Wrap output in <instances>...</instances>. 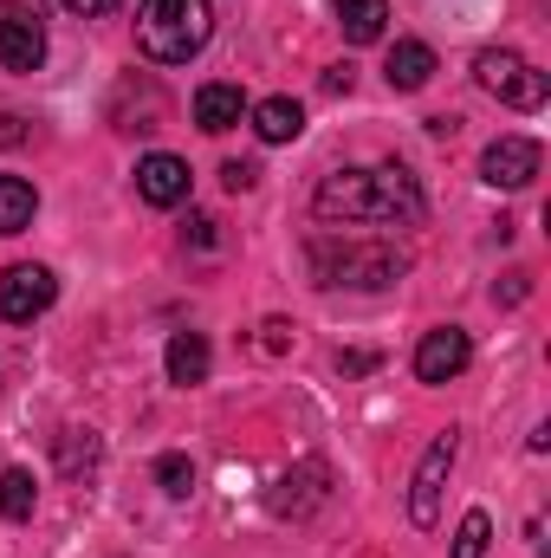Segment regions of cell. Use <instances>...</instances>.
<instances>
[{
  "label": "cell",
  "instance_id": "obj_1",
  "mask_svg": "<svg viewBox=\"0 0 551 558\" xmlns=\"http://www.w3.org/2000/svg\"><path fill=\"white\" fill-rule=\"evenodd\" d=\"M318 221H370V228H390V221H421L428 202H421V182L409 169L383 162V169H331L311 195Z\"/></svg>",
  "mask_w": 551,
  "mask_h": 558
},
{
  "label": "cell",
  "instance_id": "obj_2",
  "mask_svg": "<svg viewBox=\"0 0 551 558\" xmlns=\"http://www.w3.org/2000/svg\"><path fill=\"white\" fill-rule=\"evenodd\" d=\"M208 39H215L208 0H143L137 7V46L156 65H188Z\"/></svg>",
  "mask_w": 551,
  "mask_h": 558
},
{
  "label": "cell",
  "instance_id": "obj_3",
  "mask_svg": "<svg viewBox=\"0 0 551 558\" xmlns=\"http://www.w3.org/2000/svg\"><path fill=\"white\" fill-rule=\"evenodd\" d=\"M403 267L409 260L390 241H311L318 286H364V292H377V286H396Z\"/></svg>",
  "mask_w": 551,
  "mask_h": 558
},
{
  "label": "cell",
  "instance_id": "obj_4",
  "mask_svg": "<svg viewBox=\"0 0 551 558\" xmlns=\"http://www.w3.org/2000/svg\"><path fill=\"white\" fill-rule=\"evenodd\" d=\"M474 78H480V92H493V98L513 105V111H539V105H546V72H539L532 59L506 52V46H487V52L474 59Z\"/></svg>",
  "mask_w": 551,
  "mask_h": 558
},
{
  "label": "cell",
  "instance_id": "obj_5",
  "mask_svg": "<svg viewBox=\"0 0 551 558\" xmlns=\"http://www.w3.org/2000/svg\"><path fill=\"white\" fill-rule=\"evenodd\" d=\"M454 454H461V435H454V428H441V435L428 441V454L415 461V481H409V520L421 526V533H434V526H441V494H448Z\"/></svg>",
  "mask_w": 551,
  "mask_h": 558
},
{
  "label": "cell",
  "instance_id": "obj_6",
  "mask_svg": "<svg viewBox=\"0 0 551 558\" xmlns=\"http://www.w3.org/2000/svg\"><path fill=\"white\" fill-rule=\"evenodd\" d=\"M0 65L7 72H39L46 65V26L26 0H0Z\"/></svg>",
  "mask_w": 551,
  "mask_h": 558
},
{
  "label": "cell",
  "instance_id": "obj_7",
  "mask_svg": "<svg viewBox=\"0 0 551 558\" xmlns=\"http://www.w3.org/2000/svg\"><path fill=\"white\" fill-rule=\"evenodd\" d=\"M467 364H474V338H467L461 325H434V331L415 344V377H421V384H454Z\"/></svg>",
  "mask_w": 551,
  "mask_h": 558
},
{
  "label": "cell",
  "instance_id": "obj_8",
  "mask_svg": "<svg viewBox=\"0 0 551 558\" xmlns=\"http://www.w3.org/2000/svg\"><path fill=\"white\" fill-rule=\"evenodd\" d=\"M52 299H59V279L46 274V267H13V274L0 279V318L7 325H33Z\"/></svg>",
  "mask_w": 551,
  "mask_h": 558
},
{
  "label": "cell",
  "instance_id": "obj_9",
  "mask_svg": "<svg viewBox=\"0 0 551 558\" xmlns=\"http://www.w3.org/2000/svg\"><path fill=\"white\" fill-rule=\"evenodd\" d=\"M539 162H546V149L532 137H493L487 156H480V175H487L493 189H526V182L539 175Z\"/></svg>",
  "mask_w": 551,
  "mask_h": 558
},
{
  "label": "cell",
  "instance_id": "obj_10",
  "mask_svg": "<svg viewBox=\"0 0 551 558\" xmlns=\"http://www.w3.org/2000/svg\"><path fill=\"white\" fill-rule=\"evenodd\" d=\"M188 162L182 156H169V149H156V156H143L137 162V195L149 208H175V202H188Z\"/></svg>",
  "mask_w": 551,
  "mask_h": 558
},
{
  "label": "cell",
  "instance_id": "obj_11",
  "mask_svg": "<svg viewBox=\"0 0 551 558\" xmlns=\"http://www.w3.org/2000/svg\"><path fill=\"white\" fill-rule=\"evenodd\" d=\"M241 118H247V98H241V85H221V78H215V85H201V92H195V124H201L208 137L234 131Z\"/></svg>",
  "mask_w": 551,
  "mask_h": 558
},
{
  "label": "cell",
  "instance_id": "obj_12",
  "mask_svg": "<svg viewBox=\"0 0 551 558\" xmlns=\"http://www.w3.org/2000/svg\"><path fill=\"white\" fill-rule=\"evenodd\" d=\"M383 78H390V92H421L434 78V52L421 39H396L390 59H383Z\"/></svg>",
  "mask_w": 551,
  "mask_h": 558
},
{
  "label": "cell",
  "instance_id": "obj_13",
  "mask_svg": "<svg viewBox=\"0 0 551 558\" xmlns=\"http://www.w3.org/2000/svg\"><path fill=\"white\" fill-rule=\"evenodd\" d=\"M162 364H169V384H201L208 377V364H215V351H208V338L201 331H175L169 338V351H162Z\"/></svg>",
  "mask_w": 551,
  "mask_h": 558
},
{
  "label": "cell",
  "instance_id": "obj_14",
  "mask_svg": "<svg viewBox=\"0 0 551 558\" xmlns=\"http://www.w3.org/2000/svg\"><path fill=\"white\" fill-rule=\"evenodd\" d=\"M325 481H331V474H325V461H305L298 474H285V481H279L273 513H305V507H318V500H325Z\"/></svg>",
  "mask_w": 551,
  "mask_h": 558
},
{
  "label": "cell",
  "instance_id": "obj_15",
  "mask_svg": "<svg viewBox=\"0 0 551 558\" xmlns=\"http://www.w3.org/2000/svg\"><path fill=\"white\" fill-rule=\"evenodd\" d=\"M331 7H338V26H344V39H351V46H370V39H383L390 0H331Z\"/></svg>",
  "mask_w": 551,
  "mask_h": 558
},
{
  "label": "cell",
  "instance_id": "obj_16",
  "mask_svg": "<svg viewBox=\"0 0 551 558\" xmlns=\"http://www.w3.org/2000/svg\"><path fill=\"white\" fill-rule=\"evenodd\" d=\"M254 131H260V143H292L305 131V105H298V98H267V105H254Z\"/></svg>",
  "mask_w": 551,
  "mask_h": 558
},
{
  "label": "cell",
  "instance_id": "obj_17",
  "mask_svg": "<svg viewBox=\"0 0 551 558\" xmlns=\"http://www.w3.org/2000/svg\"><path fill=\"white\" fill-rule=\"evenodd\" d=\"M33 215H39V195H33V182H20V175H0V234H26V228H33Z\"/></svg>",
  "mask_w": 551,
  "mask_h": 558
},
{
  "label": "cell",
  "instance_id": "obj_18",
  "mask_svg": "<svg viewBox=\"0 0 551 558\" xmlns=\"http://www.w3.org/2000/svg\"><path fill=\"white\" fill-rule=\"evenodd\" d=\"M33 507H39L33 474H26V468H7V474H0V513H7L13 526H26V520H33Z\"/></svg>",
  "mask_w": 551,
  "mask_h": 558
},
{
  "label": "cell",
  "instance_id": "obj_19",
  "mask_svg": "<svg viewBox=\"0 0 551 558\" xmlns=\"http://www.w3.org/2000/svg\"><path fill=\"white\" fill-rule=\"evenodd\" d=\"M59 468H65V474L98 468V435H91V428H65V435H59Z\"/></svg>",
  "mask_w": 551,
  "mask_h": 558
},
{
  "label": "cell",
  "instance_id": "obj_20",
  "mask_svg": "<svg viewBox=\"0 0 551 558\" xmlns=\"http://www.w3.org/2000/svg\"><path fill=\"white\" fill-rule=\"evenodd\" d=\"M487 539H493V520L474 507V513L461 520V533H454V553H448V558H487Z\"/></svg>",
  "mask_w": 551,
  "mask_h": 558
},
{
  "label": "cell",
  "instance_id": "obj_21",
  "mask_svg": "<svg viewBox=\"0 0 551 558\" xmlns=\"http://www.w3.org/2000/svg\"><path fill=\"white\" fill-rule=\"evenodd\" d=\"M156 481H162V494L182 500V494H195V461H188V454H162V461H156Z\"/></svg>",
  "mask_w": 551,
  "mask_h": 558
},
{
  "label": "cell",
  "instance_id": "obj_22",
  "mask_svg": "<svg viewBox=\"0 0 551 558\" xmlns=\"http://www.w3.org/2000/svg\"><path fill=\"white\" fill-rule=\"evenodd\" d=\"M221 182L241 195V189H254V182H260V169H254V162H221Z\"/></svg>",
  "mask_w": 551,
  "mask_h": 558
},
{
  "label": "cell",
  "instance_id": "obj_23",
  "mask_svg": "<svg viewBox=\"0 0 551 558\" xmlns=\"http://www.w3.org/2000/svg\"><path fill=\"white\" fill-rule=\"evenodd\" d=\"M59 7H65V13H78V20H98V13H111L118 0H59Z\"/></svg>",
  "mask_w": 551,
  "mask_h": 558
},
{
  "label": "cell",
  "instance_id": "obj_24",
  "mask_svg": "<svg viewBox=\"0 0 551 558\" xmlns=\"http://www.w3.org/2000/svg\"><path fill=\"white\" fill-rule=\"evenodd\" d=\"M188 234H195V247H215V221H208V215H195Z\"/></svg>",
  "mask_w": 551,
  "mask_h": 558
},
{
  "label": "cell",
  "instance_id": "obj_25",
  "mask_svg": "<svg viewBox=\"0 0 551 558\" xmlns=\"http://www.w3.org/2000/svg\"><path fill=\"white\" fill-rule=\"evenodd\" d=\"M0 143H20V118H0Z\"/></svg>",
  "mask_w": 551,
  "mask_h": 558
}]
</instances>
